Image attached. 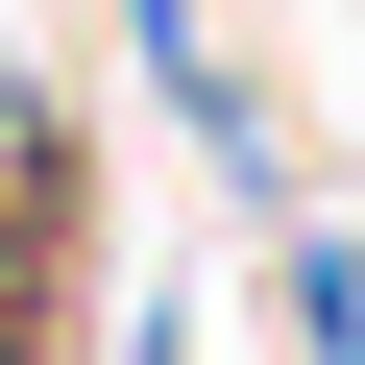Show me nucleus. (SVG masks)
<instances>
[{
    "instance_id": "obj_1",
    "label": "nucleus",
    "mask_w": 365,
    "mask_h": 365,
    "mask_svg": "<svg viewBox=\"0 0 365 365\" xmlns=\"http://www.w3.org/2000/svg\"><path fill=\"white\" fill-rule=\"evenodd\" d=\"M0 365H25V317H0Z\"/></svg>"
}]
</instances>
